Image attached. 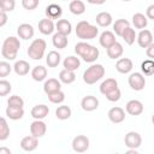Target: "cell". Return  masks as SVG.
Instances as JSON below:
<instances>
[{
  "instance_id": "obj_1",
  "label": "cell",
  "mask_w": 154,
  "mask_h": 154,
  "mask_svg": "<svg viewBox=\"0 0 154 154\" xmlns=\"http://www.w3.org/2000/svg\"><path fill=\"white\" fill-rule=\"evenodd\" d=\"M20 47L19 40L16 38L14 36H10L7 38H5L4 43H2V48H1V54L4 58L13 60L17 57V52Z\"/></svg>"
},
{
  "instance_id": "obj_2",
  "label": "cell",
  "mask_w": 154,
  "mask_h": 154,
  "mask_svg": "<svg viewBox=\"0 0 154 154\" xmlns=\"http://www.w3.org/2000/svg\"><path fill=\"white\" fill-rule=\"evenodd\" d=\"M76 35L82 40L94 38L97 35V28L91 25L87 20H81L76 25Z\"/></svg>"
},
{
  "instance_id": "obj_3",
  "label": "cell",
  "mask_w": 154,
  "mask_h": 154,
  "mask_svg": "<svg viewBox=\"0 0 154 154\" xmlns=\"http://www.w3.org/2000/svg\"><path fill=\"white\" fill-rule=\"evenodd\" d=\"M103 75H105L103 66L100 65V64H95V65H91L90 67H88L84 71V73H83V81L87 84H94L101 77H103Z\"/></svg>"
},
{
  "instance_id": "obj_4",
  "label": "cell",
  "mask_w": 154,
  "mask_h": 154,
  "mask_svg": "<svg viewBox=\"0 0 154 154\" xmlns=\"http://www.w3.org/2000/svg\"><path fill=\"white\" fill-rule=\"evenodd\" d=\"M45 49H46V41L42 40V38H36L29 46V48H28V55L31 59H34V60L41 59L43 57Z\"/></svg>"
},
{
  "instance_id": "obj_5",
  "label": "cell",
  "mask_w": 154,
  "mask_h": 154,
  "mask_svg": "<svg viewBox=\"0 0 154 154\" xmlns=\"http://www.w3.org/2000/svg\"><path fill=\"white\" fill-rule=\"evenodd\" d=\"M72 148L77 153H83L89 148V138L84 135H78L72 141Z\"/></svg>"
},
{
  "instance_id": "obj_6",
  "label": "cell",
  "mask_w": 154,
  "mask_h": 154,
  "mask_svg": "<svg viewBox=\"0 0 154 154\" xmlns=\"http://www.w3.org/2000/svg\"><path fill=\"white\" fill-rule=\"evenodd\" d=\"M124 142H125V146L128 148H138L142 143V137L138 132H135V131H130L125 135L124 137Z\"/></svg>"
},
{
  "instance_id": "obj_7",
  "label": "cell",
  "mask_w": 154,
  "mask_h": 154,
  "mask_svg": "<svg viewBox=\"0 0 154 154\" xmlns=\"http://www.w3.org/2000/svg\"><path fill=\"white\" fill-rule=\"evenodd\" d=\"M129 85L134 89V90H142L146 85V79L144 77L142 76V73L140 72H135V73H131L130 77H129Z\"/></svg>"
},
{
  "instance_id": "obj_8",
  "label": "cell",
  "mask_w": 154,
  "mask_h": 154,
  "mask_svg": "<svg viewBox=\"0 0 154 154\" xmlns=\"http://www.w3.org/2000/svg\"><path fill=\"white\" fill-rule=\"evenodd\" d=\"M81 106H82V108L84 111H88V112L89 111H94L99 106V100L95 96H93V95H87V96H84L82 99Z\"/></svg>"
},
{
  "instance_id": "obj_9",
  "label": "cell",
  "mask_w": 154,
  "mask_h": 154,
  "mask_svg": "<svg viewBox=\"0 0 154 154\" xmlns=\"http://www.w3.org/2000/svg\"><path fill=\"white\" fill-rule=\"evenodd\" d=\"M30 132L35 137H41L46 134V124L41 119H36L30 125Z\"/></svg>"
},
{
  "instance_id": "obj_10",
  "label": "cell",
  "mask_w": 154,
  "mask_h": 154,
  "mask_svg": "<svg viewBox=\"0 0 154 154\" xmlns=\"http://www.w3.org/2000/svg\"><path fill=\"white\" fill-rule=\"evenodd\" d=\"M37 144H38L37 137H35V136H32V135H31V136H25V137H23L22 141H20V147H22V149H24V150H26V152H32L34 149H36Z\"/></svg>"
},
{
  "instance_id": "obj_11",
  "label": "cell",
  "mask_w": 154,
  "mask_h": 154,
  "mask_svg": "<svg viewBox=\"0 0 154 154\" xmlns=\"http://www.w3.org/2000/svg\"><path fill=\"white\" fill-rule=\"evenodd\" d=\"M137 41H138V45L140 47L142 48H147L150 43H153V35L149 30L144 29V30H141V32L138 34L137 36Z\"/></svg>"
},
{
  "instance_id": "obj_12",
  "label": "cell",
  "mask_w": 154,
  "mask_h": 154,
  "mask_svg": "<svg viewBox=\"0 0 154 154\" xmlns=\"http://www.w3.org/2000/svg\"><path fill=\"white\" fill-rule=\"evenodd\" d=\"M126 112L131 116H138L143 112V105L138 100H130L126 103Z\"/></svg>"
},
{
  "instance_id": "obj_13",
  "label": "cell",
  "mask_w": 154,
  "mask_h": 154,
  "mask_svg": "<svg viewBox=\"0 0 154 154\" xmlns=\"http://www.w3.org/2000/svg\"><path fill=\"white\" fill-rule=\"evenodd\" d=\"M108 118L113 123H122L125 118V112L120 107H112L108 111Z\"/></svg>"
},
{
  "instance_id": "obj_14",
  "label": "cell",
  "mask_w": 154,
  "mask_h": 154,
  "mask_svg": "<svg viewBox=\"0 0 154 154\" xmlns=\"http://www.w3.org/2000/svg\"><path fill=\"white\" fill-rule=\"evenodd\" d=\"M17 32L19 35L20 38H24V40H29L34 36V28L30 25V24H26V23H23L18 26L17 29Z\"/></svg>"
},
{
  "instance_id": "obj_15",
  "label": "cell",
  "mask_w": 154,
  "mask_h": 154,
  "mask_svg": "<svg viewBox=\"0 0 154 154\" xmlns=\"http://www.w3.org/2000/svg\"><path fill=\"white\" fill-rule=\"evenodd\" d=\"M38 30L43 35H49L54 30V23L52 22L51 18H43L38 22Z\"/></svg>"
},
{
  "instance_id": "obj_16",
  "label": "cell",
  "mask_w": 154,
  "mask_h": 154,
  "mask_svg": "<svg viewBox=\"0 0 154 154\" xmlns=\"http://www.w3.org/2000/svg\"><path fill=\"white\" fill-rule=\"evenodd\" d=\"M116 69L120 73H128V72H130L131 69H132V61H131V59H129V58H122V59H119L117 61V64H116Z\"/></svg>"
},
{
  "instance_id": "obj_17",
  "label": "cell",
  "mask_w": 154,
  "mask_h": 154,
  "mask_svg": "<svg viewBox=\"0 0 154 154\" xmlns=\"http://www.w3.org/2000/svg\"><path fill=\"white\" fill-rule=\"evenodd\" d=\"M116 42V37H114V34L112 31H103L100 36V45L103 47V48H108L109 46H112L113 43Z\"/></svg>"
},
{
  "instance_id": "obj_18",
  "label": "cell",
  "mask_w": 154,
  "mask_h": 154,
  "mask_svg": "<svg viewBox=\"0 0 154 154\" xmlns=\"http://www.w3.org/2000/svg\"><path fill=\"white\" fill-rule=\"evenodd\" d=\"M63 11H61V7L57 4H51L46 7V16L47 18H51V19H58L60 16H61Z\"/></svg>"
},
{
  "instance_id": "obj_19",
  "label": "cell",
  "mask_w": 154,
  "mask_h": 154,
  "mask_svg": "<svg viewBox=\"0 0 154 154\" xmlns=\"http://www.w3.org/2000/svg\"><path fill=\"white\" fill-rule=\"evenodd\" d=\"M43 90L45 93L48 95V94H52L57 90H60V82L55 78H49L48 81L45 82L43 84Z\"/></svg>"
},
{
  "instance_id": "obj_20",
  "label": "cell",
  "mask_w": 154,
  "mask_h": 154,
  "mask_svg": "<svg viewBox=\"0 0 154 154\" xmlns=\"http://www.w3.org/2000/svg\"><path fill=\"white\" fill-rule=\"evenodd\" d=\"M6 116L10 119H12V120H17V119H20L24 116V109H23V107L7 106V108H6Z\"/></svg>"
},
{
  "instance_id": "obj_21",
  "label": "cell",
  "mask_w": 154,
  "mask_h": 154,
  "mask_svg": "<svg viewBox=\"0 0 154 154\" xmlns=\"http://www.w3.org/2000/svg\"><path fill=\"white\" fill-rule=\"evenodd\" d=\"M48 112H49V109L46 105H36L31 109V116L35 119H42L48 114Z\"/></svg>"
},
{
  "instance_id": "obj_22",
  "label": "cell",
  "mask_w": 154,
  "mask_h": 154,
  "mask_svg": "<svg viewBox=\"0 0 154 154\" xmlns=\"http://www.w3.org/2000/svg\"><path fill=\"white\" fill-rule=\"evenodd\" d=\"M123 54V46L119 42H114L112 46L107 48V55L111 59H117Z\"/></svg>"
},
{
  "instance_id": "obj_23",
  "label": "cell",
  "mask_w": 154,
  "mask_h": 154,
  "mask_svg": "<svg viewBox=\"0 0 154 154\" xmlns=\"http://www.w3.org/2000/svg\"><path fill=\"white\" fill-rule=\"evenodd\" d=\"M117 87H118V83H117V81H116L114 78H107L106 81H103V82L101 83V85H100V91H101L103 95H106L107 93H109L111 90L116 89Z\"/></svg>"
},
{
  "instance_id": "obj_24",
  "label": "cell",
  "mask_w": 154,
  "mask_h": 154,
  "mask_svg": "<svg viewBox=\"0 0 154 154\" xmlns=\"http://www.w3.org/2000/svg\"><path fill=\"white\" fill-rule=\"evenodd\" d=\"M69 8H70L71 13L78 16V14H82L85 11V5L81 0H72L70 2V5H69Z\"/></svg>"
},
{
  "instance_id": "obj_25",
  "label": "cell",
  "mask_w": 154,
  "mask_h": 154,
  "mask_svg": "<svg viewBox=\"0 0 154 154\" xmlns=\"http://www.w3.org/2000/svg\"><path fill=\"white\" fill-rule=\"evenodd\" d=\"M53 45L55 48H65L67 46V35H64L61 32H57L53 36Z\"/></svg>"
},
{
  "instance_id": "obj_26",
  "label": "cell",
  "mask_w": 154,
  "mask_h": 154,
  "mask_svg": "<svg viewBox=\"0 0 154 154\" xmlns=\"http://www.w3.org/2000/svg\"><path fill=\"white\" fill-rule=\"evenodd\" d=\"M13 69H14V71H16L17 75H19V76H25V75L29 72L30 65H29L25 60H18V61H16Z\"/></svg>"
},
{
  "instance_id": "obj_27",
  "label": "cell",
  "mask_w": 154,
  "mask_h": 154,
  "mask_svg": "<svg viewBox=\"0 0 154 154\" xmlns=\"http://www.w3.org/2000/svg\"><path fill=\"white\" fill-rule=\"evenodd\" d=\"M46 76H47V70H46V67H43V66H41V65L35 66V67L32 69V71H31V77H32L35 81H37V82L43 81V79L46 78Z\"/></svg>"
},
{
  "instance_id": "obj_28",
  "label": "cell",
  "mask_w": 154,
  "mask_h": 154,
  "mask_svg": "<svg viewBox=\"0 0 154 154\" xmlns=\"http://www.w3.org/2000/svg\"><path fill=\"white\" fill-rule=\"evenodd\" d=\"M97 25L100 26H108L112 23V16L108 12H100L95 18Z\"/></svg>"
},
{
  "instance_id": "obj_29",
  "label": "cell",
  "mask_w": 154,
  "mask_h": 154,
  "mask_svg": "<svg viewBox=\"0 0 154 154\" xmlns=\"http://www.w3.org/2000/svg\"><path fill=\"white\" fill-rule=\"evenodd\" d=\"M55 28L58 32H61L64 35H69L71 32V23L67 19H59L55 24Z\"/></svg>"
},
{
  "instance_id": "obj_30",
  "label": "cell",
  "mask_w": 154,
  "mask_h": 154,
  "mask_svg": "<svg viewBox=\"0 0 154 154\" xmlns=\"http://www.w3.org/2000/svg\"><path fill=\"white\" fill-rule=\"evenodd\" d=\"M59 78H60V81H61L63 83L70 84V83H72V82L76 79V75H75L73 71L67 70V69H64V70L60 71V73H59Z\"/></svg>"
},
{
  "instance_id": "obj_31",
  "label": "cell",
  "mask_w": 154,
  "mask_h": 154,
  "mask_svg": "<svg viewBox=\"0 0 154 154\" xmlns=\"http://www.w3.org/2000/svg\"><path fill=\"white\" fill-rule=\"evenodd\" d=\"M132 23L136 29H144L147 26V18L142 13H135L132 16Z\"/></svg>"
},
{
  "instance_id": "obj_32",
  "label": "cell",
  "mask_w": 154,
  "mask_h": 154,
  "mask_svg": "<svg viewBox=\"0 0 154 154\" xmlns=\"http://www.w3.org/2000/svg\"><path fill=\"white\" fill-rule=\"evenodd\" d=\"M79 64H81L79 59L77 57H72V55L65 58V60H64V67L67 70H71V71L77 70L79 67Z\"/></svg>"
},
{
  "instance_id": "obj_33",
  "label": "cell",
  "mask_w": 154,
  "mask_h": 154,
  "mask_svg": "<svg viewBox=\"0 0 154 154\" xmlns=\"http://www.w3.org/2000/svg\"><path fill=\"white\" fill-rule=\"evenodd\" d=\"M126 28H129V22L126 19H123V18L122 19H117L116 23L113 24V30L118 36H122Z\"/></svg>"
},
{
  "instance_id": "obj_34",
  "label": "cell",
  "mask_w": 154,
  "mask_h": 154,
  "mask_svg": "<svg viewBox=\"0 0 154 154\" xmlns=\"http://www.w3.org/2000/svg\"><path fill=\"white\" fill-rule=\"evenodd\" d=\"M46 61H47V65H48L49 67H55V66H58L59 63H60V54H59L57 51H51V52L48 53V55H47Z\"/></svg>"
},
{
  "instance_id": "obj_35",
  "label": "cell",
  "mask_w": 154,
  "mask_h": 154,
  "mask_svg": "<svg viewBox=\"0 0 154 154\" xmlns=\"http://www.w3.org/2000/svg\"><path fill=\"white\" fill-rule=\"evenodd\" d=\"M55 116L58 119H69L71 117V108L66 105H63V106H59L57 109H55Z\"/></svg>"
},
{
  "instance_id": "obj_36",
  "label": "cell",
  "mask_w": 154,
  "mask_h": 154,
  "mask_svg": "<svg viewBox=\"0 0 154 154\" xmlns=\"http://www.w3.org/2000/svg\"><path fill=\"white\" fill-rule=\"evenodd\" d=\"M141 70L146 76H152L154 73V60L152 59H147L144 61H142L141 64Z\"/></svg>"
},
{
  "instance_id": "obj_37",
  "label": "cell",
  "mask_w": 154,
  "mask_h": 154,
  "mask_svg": "<svg viewBox=\"0 0 154 154\" xmlns=\"http://www.w3.org/2000/svg\"><path fill=\"white\" fill-rule=\"evenodd\" d=\"M90 47H91V45H89V43H87V42H78V43L75 46V52H76L81 58H83V57L88 53V51L90 49Z\"/></svg>"
},
{
  "instance_id": "obj_38",
  "label": "cell",
  "mask_w": 154,
  "mask_h": 154,
  "mask_svg": "<svg viewBox=\"0 0 154 154\" xmlns=\"http://www.w3.org/2000/svg\"><path fill=\"white\" fill-rule=\"evenodd\" d=\"M122 37H123V40H124L128 45H132V43L135 42V37H136L135 30H134V29H131L130 26H129V28H126V29L124 30V32H123Z\"/></svg>"
},
{
  "instance_id": "obj_39",
  "label": "cell",
  "mask_w": 154,
  "mask_h": 154,
  "mask_svg": "<svg viewBox=\"0 0 154 154\" xmlns=\"http://www.w3.org/2000/svg\"><path fill=\"white\" fill-rule=\"evenodd\" d=\"M97 57H99V49L95 46H91L90 49L88 51V53L83 57V60L87 63H93L97 59Z\"/></svg>"
},
{
  "instance_id": "obj_40",
  "label": "cell",
  "mask_w": 154,
  "mask_h": 154,
  "mask_svg": "<svg viewBox=\"0 0 154 154\" xmlns=\"http://www.w3.org/2000/svg\"><path fill=\"white\" fill-rule=\"evenodd\" d=\"M10 135V128L5 120V118H0V140L4 141Z\"/></svg>"
},
{
  "instance_id": "obj_41",
  "label": "cell",
  "mask_w": 154,
  "mask_h": 154,
  "mask_svg": "<svg viewBox=\"0 0 154 154\" xmlns=\"http://www.w3.org/2000/svg\"><path fill=\"white\" fill-rule=\"evenodd\" d=\"M48 99L53 103H60V102L64 101L65 95H64V93L61 90H57V91H54L52 94H48Z\"/></svg>"
},
{
  "instance_id": "obj_42",
  "label": "cell",
  "mask_w": 154,
  "mask_h": 154,
  "mask_svg": "<svg viewBox=\"0 0 154 154\" xmlns=\"http://www.w3.org/2000/svg\"><path fill=\"white\" fill-rule=\"evenodd\" d=\"M14 0H0V10L4 12H11L14 8Z\"/></svg>"
},
{
  "instance_id": "obj_43",
  "label": "cell",
  "mask_w": 154,
  "mask_h": 154,
  "mask_svg": "<svg viewBox=\"0 0 154 154\" xmlns=\"http://www.w3.org/2000/svg\"><path fill=\"white\" fill-rule=\"evenodd\" d=\"M7 105L8 106H13V107H23L24 105V101L20 96L18 95H12L10 96V99L7 100Z\"/></svg>"
},
{
  "instance_id": "obj_44",
  "label": "cell",
  "mask_w": 154,
  "mask_h": 154,
  "mask_svg": "<svg viewBox=\"0 0 154 154\" xmlns=\"http://www.w3.org/2000/svg\"><path fill=\"white\" fill-rule=\"evenodd\" d=\"M106 97H107V100H109V101H112V102L118 101V100L120 99V90H119V88L117 87L116 89H113V90H111L109 93H107V94H106Z\"/></svg>"
},
{
  "instance_id": "obj_45",
  "label": "cell",
  "mask_w": 154,
  "mask_h": 154,
  "mask_svg": "<svg viewBox=\"0 0 154 154\" xmlns=\"http://www.w3.org/2000/svg\"><path fill=\"white\" fill-rule=\"evenodd\" d=\"M11 89H12V88H11L10 82H7V81H5V79H1V81H0V95H1V96L8 94V93L11 91Z\"/></svg>"
},
{
  "instance_id": "obj_46",
  "label": "cell",
  "mask_w": 154,
  "mask_h": 154,
  "mask_svg": "<svg viewBox=\"0 0 154 154\" xmlns=\"http://www.w3.org/2000/svg\"><path fill=\"white\" fill-rule=\"evenodd\" d=\"M22 5L25 10H35L38 6V0H22Z\"/></svg>"
},
{
  "instance_id": "obj_47",
  "label": "cell",
  "mask_w": 154,
  "mask_h": 154,
  "mask_svg": "<svg viewBox=\"0 0 154 154\" xmlns=\"http://www.w3.org/2000/svg\"><path fill=\"white\" fill-rule=\"evenodd\" d=\"M11 72V66L6 61H0V77H5Z\"/></svg>"
},
{
  "instance_id": "obj_48",
  "label": "cell",
  "mask_w": 154,
  "mask_h": 154,
  "mask_svg": "<svg viewBox=\"0 0 154 154\" xmlns=\"http://www.w3.org/2000/svg\"><path fill=\"white\" fill-rule=\"evenodd\" d=\"M146 53H147V57H148V58L154 59V43H150V45L147 47Z\"/></svg>"
},
{
  "instance_id": "obj_49",
  "label": "cell",
  "mask_w": 154,
  "mask_h": 154,
  "mask_svg": "<svg viewBox=\"0 0 154 154\" xmlns=\"http://www.w3.org/2000/svg\"><path fill=\"white\" fill-rule=\"evenodd\" d=\"M147 17L149 19H154V4L147 7Z\"/></svg>"
},
{
  "instance_id": "obj_50",
  "label": "cell",
  "mask_w": 154,
  "mask_h": 154,
  "mask_svg": "<svg viewBox=\"0 0 154 154\" xmlns=\"http://www.w3.org/2000/svg\"><path fill=\"white\" fill-rule=\"evenodd\" d=\"M7 20V16H6V12L4 11H0V26H4L5 23Z\"/></svg>"
},
{
  "instance_id": "obj_51",
  "label": "cell",
  "mask_w": 154,
  "mask_h": 154,
  "mask_svg": "<svg viewBox=\"0 0 154 154\" xmlns=\"http://www.w3.org/2000/svg\"><path fill=\"white\" fill-rule=\"evenodd\" d=\"M88 2H90V4H96V5H101V4H103L106 0H87Z\"/></svg>"
},
{
  "instance_id": "obj_52",
  "label": "cell",
  "mask_w": 154,
  "mask_h": 154,
  "mask_svg": "<svg viewBox=\"0 0 154 154\" xmlns=\"http://www.w3.org/2000/svg\"><path fill=\"white\" fill-rule=\"evenodd\" d=\"M0 154H11V150L7 148H0Z\"/></svg>"
},
{
  "instance_id": "obj_53",
  "label": "cell",
  "mask_w": 154,
  "mask_h": 154,
  "mask_svg": "<svg viewBox=\"0 0 154 154\" xmlns=\"http://www.w3.org/2000/svg\"><path fill=\"white\" fill-rule=\"evenodd\" d=\"M136 149L135 148H130V150H128V154H136Z\"/></svg>"
},
{
  "instance_id": "obj_54",
  "label": "cell",
  "mask_w": 154,
  "mask_h": 154,
  "mask_svg": "<svg viewBox=\"0 0 154 154\" xmlns=\"http://www.w3.org/2000/svg\"><path fill=\"white\" fill-rule=\"evenodd\" d=\"M152 122H153V124H154V114H153V117H152Z\"/></svg>"
},
{
  "instance_id": "obj_55",
  "label": "cell",
  "mask_w": 154,
  "mask_h": 154,
  "mask_svg": "<svg viewBox=\"0 0 154 154\" xmlns=\"http://www.w3.org/2000/svg\"><path fill=\"white\" fill-rule=\"evenodd\" d=\"M123 1H130V0H123Z\"/></svg>"
}]
</instances>
